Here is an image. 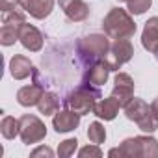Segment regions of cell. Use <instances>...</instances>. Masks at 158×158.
Masks as SVG:
<instances>
[{"mask_svg":"<svg viewBox=\"0 0 158 158\" xmlns=\"http://www.w3.org/2000/svg\"><path fill=\"white\" fill-rule=\"evenodd\" d=\"M108 154L119 158H158V141L151 136L127 138L119 147L112 149Z\"/></svg>","mask_w":158,"mask_h":158,"instance_id":"obj_1","label":"cell"},{"mask_svg":"<svg viewBox=\"0 0 158 158\" xmlns=\"http://www.w3.org/2000/svg\"><path fill=\"white\" fill-rule=\"evenodd\" d=\"M110 50V41L102 34H89L76 41V56L82 65L89 67L95 61L102 60Z\"/></svg>","mask_w":158,"mask_h":158,"instance_id":"obj_2","label":"cell"},{"mask_svg":"<svg viewBox=\"0 0 158 158\" xmlns=\"http://www.w3.org/2000/svg\"><path fill=\"white\" fill-rule=\"evenodd\" d=\"M97 99H101L99 86L82 82L76 89H73L71 93L65 95L63 104H65L67 110H73V112H76L78 115H86V114L93 112V108H95V104H97Z\"/></svg>","mask_w":158,"mask_h":158,"instance_id":"obj_3","label":"cell"},{"mask_svg":"<svg viewBox=\"0 0 158 158\" xmlns=\"http://www.w3.org/2000/svg\"><path fill=\"white\" fill-rule=\"evenodd\" d=\"M102 30L112 39H128L136 34V23L127 10L114 8L102 21Z\"/></svg>","mask_w":158,"mask_h":158,"instance_id":"obj_4","label":"cell"},{"mask_svg":"<svg viewBox=\"0 0 158 158\" xmlns=\"http://www.w3.org/2000/svg\"><path fill=\"white\" fill-rule=\"evenodd\" d=\"M125 115H127V119L134 121L141 132H147L149 134V132H154L158 128V121H156L151 106L145 101H141V99H136L134 97L125 106Z\"/></svg>","mask_w":158,"mask_h":158,"instance_id":"obj_5","label":"cell"},{"mask_svg":"<svg viewBox=\"0 0 158 158\" xmlns=\"http://www.w3.org/2000/svg\"><path fill=\"white\" fill-rule=\"evenodd\" d=\"M21 139L24 145H34V143H39L45 139L47 136V127L45 123L37 117V115H30V114H24L21 119Z\"/></svg>","mask_w":158,"mask_h":158,"instance_id":"obj_6","label":"cell"},{"mask_svg":"<svg viewBox=\"0 0 158 158\" xmlns=\"http://www.w3.org/2000/svg\"><path fill=\"white\" fill-rule=\"evenodd\" d=\"M132 56H134V47L128 39H114L108 54L104 56V61L108 63L110 71H119L127 61L132 60Z\"/></svg>","mask_w":158,"mask_h":158,"instance_id":"obj_7","label":"cell"},{"mask_svg":"<svg viewBox=\"0 0 158 158\" xmlns=\"http://www.w3.org/2000/svg\"><path fill=\"white\" fill-rule=\"evenodd\" d=\"M112 97L119 102L121 108H125V106L134 99V80H132L130 74H127V73H117L115 80H114Z\"/></svg>","mask_w":158,"mask_h":158,"instance_id":"obj_8","label":"cell"},{"mask_svg":"<svg viewBox=\"0 0 158 158\" xmlns=\"http://www.w3.org/2000/svg\"><path fill=\"white\" fill-rule=\"evenodd\" d=\"M19 41H21V45H23L26 50H30V52H39V50L43 48V34H41L35 26L26 24V23L21 26Z\"/></svg>","mask_w":158,"mask_h":158,"instance_id":"obj_9","label":"cell"},{"mask_svg":"<svg viewBox=\"0 0 158 158\" xmlns=\"http://www.w3.org/2000/svg\"><path fill=\"white\" fill-rule=\"evenodd\" d=\"M60 8L63 10L65 17L73 23L86 21L89 15V6L84 0H60Z\"/></svg>","mask_w":158,"mask_h":158,"instance_id":"obj_10","label":"cell"},{"mask_svg":"<svg viewBox=\"0 0 158 158\" xmlns=\"http://www.w3.org/2000/svg\"><path fill=\"white\" fill-rule=\"evenodd\" d=\"M78 125H80V115L73 110H63V112H56L54 117H52V127L58 134H63V132H71L74 130Z\"/></svg>","mask_w":158,"mask_h":158,"instance_id":"obj_11","label":"cell"},{"mask_svg":"<svg viewBox=\"0 0 158 158\" xmlns=\"http://www.w3.org/2000/svg\"><path fill=\"white\" fill-rule=\"evenodd\" d=\"M17 4L34 19H45L52 13L54 0H17Z\"/></svg>","mask_w":158,"mask_h":158,"instance_id":"obj_12","label":"cell"},{"mask_svg":"<svg viewBox=\"0 0 158 158\" xmlns=\"http://www.w3.org/2000/svg\"><path fill=\"white\" fill-rule=\"evenodd\" d=\"M45 93V86L39 84V82H34L30 86H23L19 91H17V102L24 108H30V106H37L39 99L43 97Z\"/></svg>","mask_w":158,"mask_h":158,"instance_id":"obj_13","label":"cell"},{"mask_svg":"<svg viewBox=\"0 0 158 158\" xmlns=\"http://www.w3.org/2000/svg\"><path fill=\"white\" fill-rule=\"evenodd\" d=\"M108 74H110V67H108V63L102 58V60L95 61L93 65H89L86 69V73H84V82L93 84V86H102L108 80Z\"/></svg>","mask_w":158,"mask_h":158,"instance_id":"obj_14","label":"cell"},{"mask_svg":"<svg viewBox=\"0 0 158 158\" xmlns=\"http://www.w3.org/2000/svg\"><path fill=\"white\" fill-rule=\"evenodd\" d=\"M10 73L15 80H24L34 73V65L30 61V58L23 56V54H15L10 60Z\"/></svg>","mask_w":158,"mask_h":158,"instance_id":"obj_15","label":"cell"},{"mask_svg":"<svg viewBox=\"0 0 158 158\" xmlns=\"http://www.w3.org/2000/svg\"><path fill=\"white\" fill-rule=\"evenodd\" d=\"M119 102L110 95L108 99H102V101H97L95 108H93V114L99 117V119H104V121H112L115 119V115L119 114Z\"/></svg>","mask_w":158,"mask_h":158,"instance_id":"obj_16","label":"cell"},{"mask_svg":"<svg viewBox=\"0 0 158 158\" xmlns=\"http://www.w3.org/2000/svg\"><path fill=\"white\" fill-rule=\"evenodd\" d=\"M141 45L149 52H152V48L158 45V17H151L145 23L143 34H141Z\"/></svg>","mask_w":158,"mask_h":158,"instance_id":"obj_17","label":"cell"},{"mask_svg":"<svg viewBox=\"0 0 158 158\" xmlns=\"http://www.w3.org/2000/svg\"><path fill=\"white\" fill-rule=\"evenodd\" d=\"M37 108H39L41 114L52 115V114H56V112L60 110V97H58L56 93H52V91H45L43 97H41L39 102H37Z\"/></svg>","mask_w":158,"mask_h":158,"instance_id":"obj_18","label":"cell"},{"mask_svg":"<svg viewBox=\"0 0 158 158\" xmlns=\"http://www.w3.org/2000/svg\"><path fill=\"white\" fill-rule=\"evenodd\" d=\"M19 132H21V121L11 115H6L0 123V134L6 139H13L15 136H19Z\"/></svg>","mask_w":158,"mask_h":158,"instance_id":"obj_19","label":"cell"},{"mask_svg":"<svg viewBox=\"0 0 158 158\" xmlns=\"http://www.w3.org/2000/svg\"><path fill=\"white\" fill-rule=\"evenodd\" d=\"M19 32H21V28H17V26L2 24V28H0V43H2L4 47L13 45L19 39Z\"/></svg>","mask_w":158,"mask_h":158,"instance_id":"obj_20","label":"cell"},{"mask_svg":"<svg viewBox=\"0 0 158 158\" xmlns=\"http://www.w3.org/2000/svg\"><path fill=\"white\" fill-rule=\"evenodd\" d=\"M88 138H89L91 143H97V145L104 143V139H106V130H104V127H102L99 121L89 123V127H88Z\"/></svg>","mask_w":158,"mask_h":158,"instance_id":"obj_21","label":"cell"},{"mask_svg":"<svg viewBox=\"0 0 158 158\" xmlns=\"http://www.w3.org/2000/svg\"><path fill=\"white\" fill-rule=\"evenodd\" d=\"M24 23H26V21H24V15H23L21 11H17L15 8L10 10V11H4V13H2V24H11V26L21 28Z\"/></svg>","mask_w":158,"mask_h":158,"instance_id":"obj_22","label":"cell"},{"mask_svg":"<svg viewBox=\"0 0 158 158\" xmlns=\"http://www.w3.org/2000/svg\"><path fill=\"white\" fill-rule=\"evenodd\" d=\"M152 4V0H128L127 2V10L130 15H143Z\"/></svg>","mask_w":158,"mask_h":158,"instance_id":"obj_23","label":"cell"},{"mask_svg":"<svg viewBox=\"0 0 158 158\" xmlns=\"http://www.w3.org/2000/svg\"><path fill=\"white\" fill-rule=\"evenodd\" d=\"M76 147H78V139H76V138H69V139H65V141L60 143V147H58V156L69 158V156L74 154Z\"/></svg>","mask_w":158,"mask_h":158,"instance_id":"obj_24","label":"cell"},{"mask_svg":"<svg viewBox=\"0 0 158 158\" xmlns=\"http://www.w3.org/2000/svg\"><path fill=\"white\" fill-rule=\"evenodd\" d=\"M78 156H80V158H101L102 156V151L99 149L97 143H93V145L82 147L80 151H78Z\"/></svg>","mask_w":158,"mask_h":158,"instance_id":"obj_25","label":"cell"},{"mask_svg":"<svg viewBox=\"0 0 158 158\" xmlns=\"http://www.w3.org/2000/svg\"><path fill=\"white\" fill-rule=\"evenodd\" d=\"M32 156H34V158H35V156H48V158H50V156H52V151H50L48 147H37L35 151H32Z\"/></svg>","mask_w":158,"mask_h":158,"instance_id":"obj_26","label":"cell"},{"mask_svg":"<svg viewBox=\"0 0 158 158\" xmlns=\"http://www.w3.org/2000/svg\"><path fill=\"white\" fill-rule=\"evenodd\" d=\"M151 110H152V114H154V117H156V121H158V97L151 102Z\"/></svg>","mask_w":158,"mask_h":158,"instance_id":"obj_27","label":"cell"},{"mask_svg":"<svg viewBox=\"0 0 158 158\" xmlns=\"http://www.w3.org/2000/svg\"><path fill=\"white\" fill-rule=\"evenodd\" d=\"M152 54H154V58H156V61H158V45L152 48Z\"/></svg>","mask_w":158,"mask_h":158,"instance_id":"obj_28","label":"cell"},{"mask_svg":"<svg viewBox=\"0 0 158 158\" xmlns=\"http://www.w3.org/2000/svg\"><path fill=\"white\" fill-rule=\"evenodd\" d=\"M119 2H128V0H119Z\"/></svg>","mask_w":158,"mask_h":158,"instance_id":"obj_29","label":"cell"},{"mask_svg":"<svg viewBox=\"0 0 158 158\" xmlns=\"http://www.w3.org/2000/svg\"><path fill=\"white\" fill-rule=\"evenodd\" d=\"M13 2H17V0H13Z\"/></svg>","mask_w":158,"mask_h":158,"instance_id":"obj_30","label":"cell"}]
</instances>
